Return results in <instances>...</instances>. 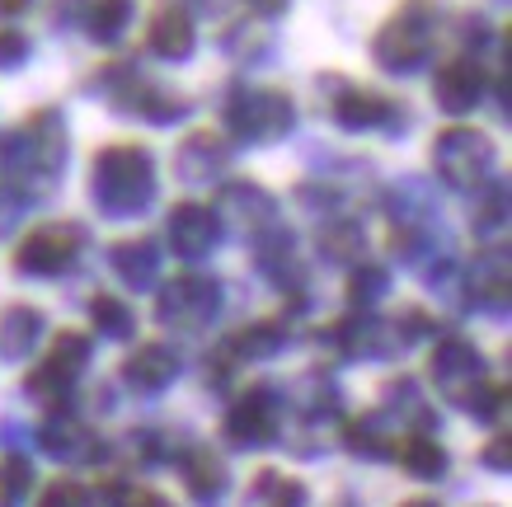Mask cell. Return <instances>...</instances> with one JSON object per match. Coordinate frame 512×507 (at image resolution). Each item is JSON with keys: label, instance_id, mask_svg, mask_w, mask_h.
<instances>
[{"label": "cell", "instance_id": "cell-1", "mask_svg": "<svg viewBox=\"0 0 512 507\" xmlns=\"http://www.w3.org/2000/svg\"><path fill=\"white\" fill-rule=\"evenodd\" d=\"M437 33H442V10H437V0H400L395 15H390L372 38L376 66L390 71V76L419 71V66L433 57Z\"/></svg>", "mask_w": 512, "mask_h": 507}, {"label": "cell", "instance_id": "cell-2", "mask_svg": "<svg viewBox=\"0 0 512 507\" xmlns=\"http://www.w3.org/2000/svg\"><path fill=\"white\" fill-rule=\"evenodd\" d=\"M156 193V165H151V151H141L132 141H118V146H104L94 155V198L104 202L109 212L127 216L146 207Z\"/></svg>", "mask_w": 512, "mask_h": 507}, {"label": "cell", "instance_id": "cell-3", "mask_svg": "<svg viewBox=\"0 0 512 507\" xmlns=\"http://www.w3.org/2000/svg\"><path fill=\"white\" fill-rule=\"evenodd\" d=\"M66 160V123L57 108H38L24 123L0 137V165L10 174H43L52 179Z\"/></svg>", "mask_w": 512, "mask_h": 507}, {"label": "cell", "instance_id": "cell-4", "mask_svg": "<svg viewBox=\"0 0 512 507\" xmlns=\"http://www.w3.org/2000/svg\"><path fill=\"white\" fill-rule=\"evenodd\" d=\"M296 123V108L282 90H235L226 104V132L235 141H282Z\"/></svg>", "mask_w": 512, "mask_h": 507}, {"label": "cell", "instance_id": "cell-5", "mask_svg": "<svg viewBox=\"0 0 512 507\" xmlns=\"http://www.w3.org/2000/svg\"><path fill=\"white\" fill-rule=\"evenodd\" d=\"M489 160H494V146H489V137L475 132V127H447V132H437L433 165H437V174H442L451 188L484 184Z\"/></svg>", "mask_w": 512, "mask_h": 507}, {"label": "cell", "instance_id": "cell-6", "mask_svg": "<svg viewBox=\"0 0 512 507\" xmlns=\"http://www.w3.org/2000/svg\"><path fill=\"white\" fill-rule=\"evenodd\" d=\"M104 90H109L113 108H123V113H137L146 123H174V118H184L188 104L179 94L160 90L151 80H141L137 71H127V66H113L109 76H104Z\"/></svg>", "mask_w": 512, "mask_h": 507}, {"label": "cell", "instance_id": "cell-7", "mask_svg": "<svg viewBox=\"0 0 512 507\" xmlns=\"http://www.w3.org/2000/svg\"><path fill=\"white\" fill-rule=\"evenodd\" d=\"M433 381L451 404H470L475 390L484 385V357L480 348L461 334H447L433 348Z\"/></svg>", "mask_w": 512, "mask_h": 507}, {"label": "cell", "instance_id": "cell-8", "mask_svg": "<svg viewBox=\"0 0 512 507\" xmlns=\"http://www.w3.org/2000/svg\"><path fill=\"white\" fill-rule=\"evenodd\" d=\"M85 362H90V338L85 334H57L47 362L24 381V390H29L33 400H43L47 409H57V404H66V390H71V381L80 376Z\"/></svg>", "mask_w": 512, "mask_h": 507}, {"label": "cell", "instance_id": "cell-9", "mask_svg": "<svg viewBox=\"0 0 512 507\" xmlns=\"http://www.w3.org/2000/svg\"><path fill=\"white\" fill-rule=\"evenodd\" d=\"M80 245H85V231H80V226H66V221H57V226H38V231L19 245L15 268L19 273H33V277H57L76 263Z\"/></svg>", "mask_w": 512, "mask_h": 507}, {"label": "cell", "instance_id": "cell-10", "mask_svg": "<svg viewBox=\"0 0 512 507\" xmlns=\"http://www.w3.org/2000/svg\"><path fill=\"white\" fill-rule=\"evenodd\" d=\"M221 310V287L212 277H179L156 301V315L174 329H202Z\"/></svg>", "mask_w": 512, "mask_h": 507}, {"label": "cell", "instance_id": "cell-11", "mask_svg": "<svg viewBox=\"0 0 512 507\" xmlns=\"http://www.w3.org/2000/svg\"><path fill=\"white\" fill-rule=\"evenodd\" d=\"M273 432H278V400H273V390L254 385L231 404L226 437H231V446H264L273 442Z\"/></svg>", "mask_w": 512, "mask_h": 507}, {"label": "cell", "instance_id": "cell-12", "mask_svg": "<svg viewBox=\"0 0 512 507\" xmlns=\"http://www.w3.org/2000/svg\"><path fill=\"white\" fill-rule=\"evenodd\" d=\"M484 85H489L484 62H475L470 52L442 62L437 66V76H433V94H437V104L447 108V113H466V108H475L480 104V94H484Z\"/></svg>", "mask_w": 512, "mask_h": 507}, {"label": "cell", "instance_id": "cell-13", "mask_svg": "<svg viewBox=\"0 0 512 507\" xmlns=\"http://www.w3.org/2000/svg\"><path fill=\"white\" fill-rule=\"evenodd\" d=\"M146 47L156 52L160 62H184L193 57V47H198V29H193V15H188L179 0H165L151 24H146Z\"/></svg>", "mask_w": 512, "mask_h": 507}, {"label": "cell", "instance_id": "cell-14", "mask_svg": "<svg viewBox=\"0 0 512 507\" xmlns=\"http://www.w3.org/2000/svg\"><path fill=\"white\" fill-rule=\"evenodd\" d=\"M329 113L348 132H372V127L400 123V113H395V104H390L386 94L362 90V85H339V94L329 99Z\"/></svg>", "mask_w": 512, "mask_h": 507}, {"label": "cell", "instance_id": "cell-15", "mask_svg": "<svg viewBox=\"0 0 512 507\" xmlns=\"http://www.w3.org/2000/svg\"><path fill=\"white\" fill-rule=\"evenodd\" d=\"M217 235H221V216L212 207H202V202H179L170 212V240L188 259H202L207 249L217 245Z\"/></svg>", "mask_w": 512, "mask_h": 507}, {"label": "cell", "instance_id": "cell-16", "mask_svg": "<svg viewBox=\"0 0 512 507\" xmlns=\"http://www.w3.org/2000/svg\"><path fill=\"white\" fill-rule=\"evenodd\" d=\"M273 198L254 184H226L221 188V216H231L240 231H268L273 226Z\"/></svg>", "mask_w": 512, "mask_h": 507}, {"label": "cell", "instance_id": "cell-17", "mask_svg": "<svg viewBox=\"0 0 512 507\" xmlns=\"http://www.w3.org/2000/svg\"><path fill=\"white\" fill-rule=\"evenodd\" d=\"M123 376L137 390H165V385L179 376V357L165 348V343H141L137 353L123 362Z\"/></svg>", "mask_w": 512, "mask_h": 507}, {"label": "cell", "instance_id": "cell-18", "mask_svg": "<svg viewBox=\"0 0 512 507\" xmlns=\"http://www.w3.org/2000/svg\"><path fill=\"white\" fill-rule=\"evenodd\" d=\"M132 15H137V0H90L80 24L90 29L94 43H118L132 29Z\"/></svg>", "mask_w": 512, "mask_h": 507}, {"label": "cell", "instance_id": "cell-19", "mask_svg": "<svg viewBox=\"0 0 512 507\" xmlns=\"http://www.w3.org/2000/svg\"><path fill=\"white\" fill-rule=\"evenodd\" d=\"M38 329H43V315L33 306H10L0 310V357H29V348L38 343Z\"/></svg>", "mask_w": 512, "mask_h": 507}, {"label": "cell", "instance_id": "cell-20", "mask_svg": "<svg viewBox=\"0 0 512 507\" xmlns=\"http://www.w3.org/2000/svg\"><path fill=\"white\" fill-rule=\"evenodd\" d=\"M217 141H221V137H212V132H193V137L179 146V155H174L179 174H184V179H193V184H207V179H217L221 160H226V151H221Z\"/></svg>", "mask_w": 512, "mask_h": 507}, {"label": "cell", "instance_id": "cell-21", "mask_svg": "<svg viewBox=\"0 0 512 507\" xmlns=\"http://www.w3.org/2000/svg\"><path fill=\"white\" fill-rule=\"evenodd\" d=\"M109 263L127 287H146V282L160 273V254L151 240H123V245H113Z\"/></svg>", "mask_w": 512, "mask_h": 507}, {"label": "cell", "instance_id": "cell-22", "mask_svg": "<svg viewBox=\"0 0 512 507\" xmlns=\"http://www.w3.org/2000/svg\"><path fill=\"white\" fill-rule=\"evenodd\" d=\"M184 484H188V493H193L198 503H212V498L226 489V465L217 461V451L193 446V451L184 456Z\"/></svg>", "mask_w": 512, "mask_h": 507}, {"label": "cell", "instance_id": "cell-23", "mask_svg": "<svg viewBox=\"0 0 512 507\" xmlns=\"http://www.w3.org/2000/svg\"><path fill=\"white\" fill-rule=\"evenodd\" d=\"M395 456H400V465L414 479H437L442 470H447V451H442V442L423 437V432H404V442L395 446Z\"/></svg>", "mask_w": 512, "mask_h": 507}, {"label": "cell", "instance_id": "cell-24", "mask_svg": "<svg viewBox=\"0 0 512 507\" xmlns=\"http://www.w3.org/2000/svg\"><path fill=\"white\" fill-rule=\"evenodd\" d=\"M38 442H43L47 456H57V461H80V456H90V432L80 428L76 418H52V423H43V432H38Z\"/></svg>", "mask_w": 512, "mask_h": 507}, {"label": "cell", "instance_id": "cell-25", "mask_svg": "<svg viewBox=\"0 0 512 507\" xmlns=\"http://www.w3.org/2000/svg\"><path fill=\"white\" fill-rule=\"evenodd\" d=\"M301 503H306V489L296 479L273 475V470L254 475V484H249V507H301Z\"/></svg>", "mask_w": 512, "mask_h": 507}, {"label": "cell", "instance_id": "cell-26", "mask_svg": "<svg viewBox=\"0 0 512 507\" xmlns=\"http://www.w3.org/2000/svg\"><path fill=\"white\" fill-rule=\"evenodd\" d=\"M33 489V465L24 456H0V507H19Z\"/></svg>", "mask_w": 512, "mask_h": 507}, {"label": "cell", "instance_id": "cell-27", "mask_svg": "<svg viewBox=\"0 0 512 507\" xmlns=\"http://www.w3.org/2000/svg\"><path fill=\"white\" fill-rule=\"evenodd\" d=\"M278 348H282V329L268 320L245 324V329L231 338V353H240V357H273Z\"/></svg>", "mask_w": 512, "mask_h": 507}, {"label": "cell", "instance_id": "cell-28", "mask_svg": "<svg viewBox=\"0 0 512 507\" xmlns=\"http://www.w3.org/2000/svg\"><path fill=\"white\" fill-rule=\"evenodd\" d=\"M90 315H94V324H99L109 338H127V334H132V310H127L118 296H94Z\"/></svg>", "mask_w": 512, "mask_h": 507}, {"label": "cell", "instance_id": "cell-29", "mask_svg": "<svg viewBox=\"0 0 512 507\" xmlns=\"http://www.w3.org/2000/svg\"><path fill=\"white\" fill-rule=\"evenodd\" d=\"M343 442H348V451L353 456H386L390 446L381 442V432H376V423H367V418H357V423H348V432H343Z\"/></svg>", "mask_w": 512, "mask_h": 507}, {"label": "cell", "instance_id": "cell-30", "mask_svg": "<svg viewBox=\"0 0 512 507\" xmlns=\"http://www.w3.org/2000/svg\"><path fill=\"white\" fill-rule=\"evenodd\" d=\"M386 282H390L386 268H376V263H372V268H357L353 282H348V296H353V306H372L376 296L386 292Z\"/></svg>", "mask_w": 512, "mask_h": 507}, {"label": "cell", "instance_id": "cell-31", "mask_svg": "<svg viewBox=\"0 0 512 507\" xmlns=\"http://www.w3.org/2000/svg\"><path fill=\"white\" fill-rule=\"evenodd\" d=\"M38 507H90V489L80 479H57V484H47Z\"/></svg>", "mask_w": 512, "mask_h": 507}, {"label": "cell", "instance_id": "cell-32", "mask_svg": "<svg viewBox=\"0 0 512 507\" xmlns=\"http://www.w3.org/2000/svg\"><path fill=\"white\" fill-rule=\"evenodd\" d=\"M24 57H29V38L10 24H0V71H15Z\"/></svg>", "mask_w": 512, "mask_h": 507}, {"label": "cell", "instance_id": "cell-33", "mask_svg": "<svg viewBox=\"0 0 512 507\" xmlns=\"http://www.w3.org/2000/svg\"><path fill=\"white\" fill-rule=\"evenodd\" d=\"M320 245L334 254V259H353L357 254V231L353 226H339V231H325L320 235Z\"/></svg>", "mask_w": 512, "mask_h": 507}, {"label": "cell", "instance_id": "cell-34", "mask_svg": "<svg viewBox=\"0 0 512 507\" xmlns=\"http://www.w3.org/2000/svg\"><path fill=\"white\" fill-rule=\"evenodd\" d=\"M508 437H494V442H489V451H484V456H480V461L484 465H489V470H508Z\"/></svg>", "mask_w": 512, "mask_h": 507}, {"label": "cell", "instance_id": "cell-35", "mask_svg": "<svg viewBox=\"0 0 512 507\" xmlns=\"http://www.w3.org/2000/svg\"><path fill=\"white\" fill-rule=\"evenodd\" d=\"M123 507H170V503L151 489H123Z\"/></svg>", "mask_w": 512, "mask_h": 507}, {"label": "cell", "instance_id": "cell-36", "mask_svg": "<svg viewBox=\"0 0 512 507\" xmlns=\"http://www.w3.org/2000/svg\"><path fill=\"white\" fill-rule=\"evenodd\" d=\"M498 221H503V188H494L489 207H484V212H475V226H498Z\"/></svg>", "mask_w": 512, "mask_h": 507}, {"label": "cell", "instance_id": "cell-37", "mask_svg": "<svg viewBox=\"0 0 512 507\" xmlns=\"http://www.w3.org/2000/svg\"><path fill=\"white\" fill-rule=\"evenodd\" d=\"M85 5H90V0H57V5H52V19H57V24H71V19L85 15Z\"/></svg>", "mask_w": 512, "mask_h": 507}, {"label": "cell", "instance_id": "cell-38", "mask_svg": "<svg viewBox=\"0 0 512 507\" xmlns=\"http://www.w3.org/2000/svg\"><path fill=\"white\" fill-rule=\"evenodd\" d=\"M249 5H254V10H259V15H268V19H278L282 10H287V5H292V0H249Z\"/></svg>", "mask_w": 512, "mask_h": 507}, {"label": "cell", "instance_id": "cell-39", "mask_svg": "<svg viewBox=\"0 0 512 507\" xmlns=\"http://www.w3.org/2000/svg\"><path fill=\"white\" fill-rule=\"evenodd\" d=\"M19 10H29V0H0V15H19Z\"/></svg>", "mask_w": 512, "mask_h": 507}, {"label": "cell", "instance_id": "cell-40", "mask_svg": "<svg viewBox=\"0 0 512 507\" xmlns=\"http://www.w3.org/2000/svg\"><path fill=\"white\" fill-rule=\"evenodd\" d=\"M409 507H433V503H409Z\"/></svg>", "mask_w": 512, "mask_h": 507}, {"label": "cell", "instance_id": "cell-41", "mask_svg": "<svg viewBox=\"0 0 512 507\" xmlns=\"http://www.w3.org/2000/svg\"><path fill=\"white\" fill-rule=\"evenodd\" d=\"M343 507H353V503H343Z\"/></svg>", "mask_w": 512, "mask_h": 507}]
</instances>
